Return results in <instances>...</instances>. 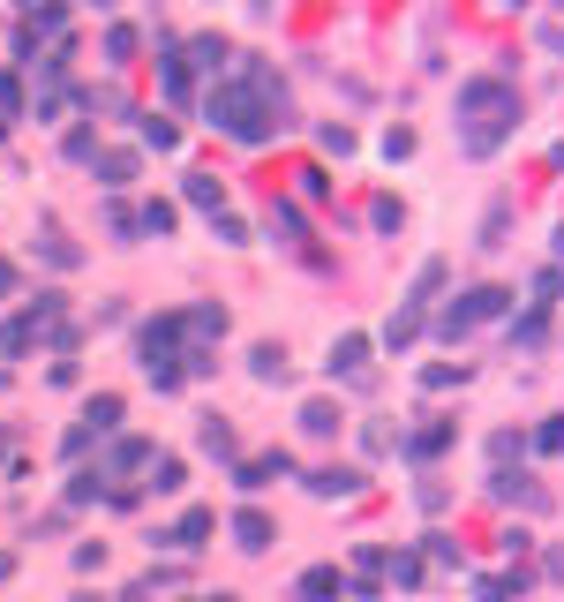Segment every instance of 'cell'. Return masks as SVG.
<instances>
[{
    "mask_svg": "<svg viewBox=\"0 0 564 602\" xmlns=\"http://www.w3.org/2000/svg\"><path fill=\"white\" fill-rule=\"evenodd\" d=\"M459 114H467V151H475V159H489V151L505 143V129L520 121V90L475 76V84L459 90Z\"/></svg>",
    "mask_w": 564,
    "mask_h": 602,
    "instance_id": "cell-1",
    "label": "cell"
},
{
    "mask_svg": "<svg viewBox=\"0 0 564 602\" xmlns=\"http://www.w3.org/2000/svg\"><path fill=\"white\" fill-rule=\"evenodd\" d=\"M347 595V580H339V565H308L302 588H294V602H339Z\"/></svg>",
    "mask_w": 564,
    "mask_h": 602,
    "instance_id": "cell-2",
    "label": "cell"
},
{
    "mask_svg": "<svg viewBox=\"0 0 564 602\" xmlns=\"http://www.w3.org/2000/svg\"><path fill=\"white\" fill-rule=\"evenodd\" d=\"M324 369H332V377H369V340L347 332V340L332 346V362H324Z\"/></svg>",
    "mask_w": 564,
    "mask_h": 602,
    "instance_id": "cell-3",
    "label": "cell"
},
{
    "mask_svg": "<svg viewBox=\"0 0 564 602\" xmlns=\"http://www.w3.org/2000/svg\"><path fill=\"white\" fill-rule=\"evenodd\" d=\"M361 482H369L361 467H316V474H308V490H316V497H354Z\"/></svg>",
    "mask_w": 564,
    "mask_h": 602,
    "instance_id": "cell-4",
    "label": "cell"
},
{
    "mask_svg": "<svg viewBox=\"0 0 564 602\" xmlns=\"http://www.w3.org/2000/svg\"><path fill=\"white\" fill-rule=\"evenodd\" d=\"M271 535H279L271 513H257V505H249V513H234V542H241V550H271Z\"/></svg>",
    "mask_w": 564,
    "mask_h": 602,
    "instance_id": "cell-5",
    "label": "cell"
},
{
    "mask_svg": "<svg viewBox=\"0 0 564 602\" xmlns=\"http://www.w3.org/2000/svg\"><path fill=\"white\" fill-rule=\"evenodd\" d=\"M212 527H218V519L196 505V513H181V527L166 535V542H174V550H204V535H212Z\"/></svg>",
    "mask_w": 564,
    "mask_h": 602,
    "instance_id": "cell-6",
    "label": "cell"
},
{
    "mask_svg": "<svg viewBox=\"0 0 564 602\" xmlns=\"http://www.w3.org/2000/svg\"><path fill=\"white\" fill-rule=\"evenodd\" d=\"M444 444H452V422H422V430L406 437V460H436Z\"/></svg>",
    "mask_w": 564,
    "mask_h": 602,
    "instance_id": "cell-7",
    "label": "cell"
},
{
    "mask_svg": "<svg viewBox=\"0 0 564 602\" xmlns=\"http://www.w3.org/2000/svg\"><path fill=\"white\" fill-rule=\"evenodd\" d=\"M489 497H497V505H512V497L542 505V490H527V474H512V467H497V474H489Z\"/></svg>",
    "mask_w": 564,
    "mask_h": 602,
    "instance_id": "cell-8",
    "label": "cell"
},
{
    "mask_svg": "<svg viewBox=\"0 0 564 602\" xmlns=\"http://www.w3.org/2000/svg\"><path fill=\"white\" fill-rule=\"evenodd\" d=\"M302 430L308 437H339V407H332V399H308V407H302Z\"/></svg>",
    "mask_w": 564,
    "mask_h": 602,
    "instance_id": "cell-9",
    "label": "cell"
},
{
    "mask_svg": "<svg viewBox=\"0 0 564 602\" xmlns=\"http://www.w3.org/2000/svg\"><path fill=\"white\" fill-rule=\"evenodd\" d=\"M181 482H188V467H181L174 452H159V460H151V490H159V497H174Z\"/></svg>",
    "mask_w": 564,
    "mask_h": 602,
    "instance_id": "cell-10",
    "label": "cell"
},
{
    "mask_svg": "<svg viewBox=\"0 0 564 602\" xmlns=\"http://www.w3.org/2000/svg\"><path fill=\"white\" fill-rule=\"evenodd\" d=\"M249 369H257L263 385H286V346H257V354H249Z\"/></svg>",
    "mask_w": 564,
    "mask_h": 602,
    "instance_id": "cell-11",
    "label": "cell"
},
{
    "mask_svg": "<svg viewBox=\"0 0 564 602\" xmlns=\"http://www.w3.org/2000/svg\"><path fill=\"white\" fill-rule=\"evenodd\" d=\"M113 422H121V399H113V391H98V399H90V415H84V430H90V437H106Z\"/></svg>",
    "mask_w": 564,
    "mask_h": 602,
    "instance_id": "cell-12",
    "label": "cell"
},
{
    "mask_svg": "<svg viewBox=\"0 0 564 602\" xmlns=\"http://www.w3.org/2000/svg\"><path fill=\"white\" fill-rule=\"evenodd\" d=\"M520 595H527V565L505 572V580H481V602H520Z\"/></svg>",
    "mask_w": 564,
    "mask_h": 602,
    "instance_id": "cell-13",
    "label": "cell"
},
{
    "mask_svg": "<svg viewBox=\"0 0 564 602\" xmlns=\"http://www.w3.org/2000/svg\"><path fill=\"white\" fill-rule=\"evenodd\" d=\"M188 204H204V212H226V196H218V181H212V173H188Z\"/></svg>",
    "mask_w": 564,
    "mask_h": 602,
    "instance_id": "cell-14",
    "label": "cell"
},
{
    "mask_svg": "<svg viewBox=\"0 0 564 602\" xmlns=\"http://www.w3.org/2000/svg\"><path fill=\"white\" fill-rule=\"evenodd\" d=\"M414 332H422V309L406 301V309H399V316H391V324H384V346H406V340H414Z\"/></svg>",
    "mask_w": 564,
    "mask_h": 602,
    "instance_id": "cell-15",
    "label": "cell"
},
{
    "mask_svg": "<svg viewBox=\"0 0 564 602\" xmlns=\"http://www.w3.org/2000/svg\"><path fill=\"white\" fill-rule=\"evenodd\" d=\"M444 271H452V264H422V279H414V294H406V301H414V309H430L436 287H444Z\"/></svg>",
    "mask_w": 564,
    "mask_h": 602,
    "instance_id": "cell-16",
    "label": "cell"
},
{
    "mask_svg": "<svg viewBox=\"0 0 564 602\" xmlns=\"http://www.w3.org/2000/svg\"><path fill=\"white\" fill-rule=\"evenodd\" d=\"M174 204H143V218H135V226H143V234H174Z\"/></svg>",
    "mask_w": 564,
    "mask_h": 602,
    "instance_id": "cell-17",
    "label": "cell"
},
{
    "mask_svg": "<svg viewBox=\"0 0 564 602\" xmlns=\"http://www.w3.org/2000/svg\"><path fill=\"white\" fill-rule=\"evenodd\" d=\"M384 565H391L399 588H422V558H414V550H399V558H384Z\"/></svg>",
    "mask_w": 564,
    "mask_h": 602,
    "instance_id": "cell-18",
    "label": "cell"
},
{
    "mask_svg": "<svg viewBox=\"0 0 564 602\" xmlns=\"http://www.w3.org/2000/svg\"><path fill=\"white\" fill-rule=\"evenodd\" d=\"M98 173H106V189H121V181L135 173V159H129V151H106V159H98Z\"/></svg>",
    "mask_w": 564,
    "mask_h": 602,
    "instance_id": "cell-19",
    "label": "cell"
},
{
    "mask_svg": "<svg viewBox=\"0 0 564 602\" xmlns=\"http://www.w3.org/2000/svg\"><path fill=\"white\" fill-rule=\"evenodd\" d=\"M391 444H399L391 422H361V452H391Z\"/></svg>",
    "mask_w": 564,
    "mask_h": 602,
    "instance_id": "cell-20",
    "label": "cell"
},
{
    "mask_svg": "<svg viewBox=\"0 0 564 602\" xmlns=\"http://www.w3.org/2000/svg\"><path fill=\"white\" fill-rule=\"evenodd\" d=\"M271 234H286V241H302V212H294V204H271Z\"/></svg>",
    "mask_w": 564,
    "mask_h": 602,
    "instance_id": "cell-21",
    "label": "cell"
},
{
    "mask_svg": "<svg viewBox=\"0 0 564 602\" xmlns=\"http://www.w3.org/2000/svg\"><path fill=\"white\" fill-rule=\"evenodd\" d=\"M106 53H113V61H135V31H129V23L106 31Z\"/></svg>",
    "mask_w": 564,
    "mask_h": 602,
    "instance_id": "cell-22",
    "label": "cell"
},
{
    "mask_svg": "<svg viewBox=\"0 0 564 602\" xmlns=\"http://www.w3.org/2000/svg\"><path fill=\"white\" fill-rule=\"evenodd\" d=\"M226 61H234V53H226V45H218V39H196V68H212V76H218Z\"/></svg>",
    "mask_w": 564,
    "mask_h": 602,
    "instance_id": "cell-23",
    "label": "cell"
},
{
    "mask_svg": "<svg viewBox=\"0 0 564 602\" xmlns=\"http://www.w3.org/2000/svg\"><path fill=\"white\" fill-rule=\"evenodd\" d=\"M204 452H218V460H234V430H226V422H204Z\"/></svg>",
    "mask_w": 564,
    "mask_h": 602,
    "instance_id": "cell-24",
    "label": "cell"
},
{
    "mask_svg": "<svg viewBox=\"0 0 564 602\" xmlns=\"http://www.w3.org/2000/svg\"><path fill=\"white\" fill-rule=\"evenodd\" d=\"M534 452H564V415H550V422L534 430Z\"/></svg>",
    "mask_w": 564,
    "mask_h": 602,
    "instance_id": "cell-25",
    "label": "cell"
},
{
    "mask_svg": "<svg viewBox=\"0 0 564 602\" xmlns=\"http://www.w3.org/2000/svg\"><path fill=\"white\" fill-rule=\"evenodd\" d=\"M459 377H467V362H436L422 385H430V391H444V385H459Z\"/></svg>",
    "mask_w": 564,
    "mask_h": 602,
    "instance_id": "cell-26",
    "label": "cell"
},
{
    "mask_svg": "<svg viewBox=\"0 0 564 602\" xmlns=\"http://www.w3.org/2000/svg\"><path fill=\"white\" fill-rule=\"evenodd\" d=\"M143 143H159V151H174V143H181V129H174V121H143Z\"/></svg>",
    "mask_w": 564,
    "mask_h": 602,
    "instance_id": "cell-27",
    "label": "cell"
},
{
    "mask_svg": "<svg viewBox=\"0 0 564 602\" xmlns=\"http://www.w3.org/2000/svg\"><path fill=\"white\" fill-rule=\"evenodd\" d=\"M542 332H550V324H542V309H527V316H520V346H542Z\"/></svg>",
    "mask_w": 564,
    "mask_h": 602,
    "instance_id": "cell-28",
    "label": "cell"
},
{
    "mask_svg": "<svg viewBox=\"0 0 564 602\" xmlns=\"http://www.w3.org/2000/svg\"><path fill=\"white\" fill-rule=\"evenodd\" d=\"M0 294H15V271H8V264H0Z\"/></svg>",
    "mask_w": 564,
    "mask_h": 602,
    "instance_id": "cell-29",
    "label": "cell"
}]
</instances>
